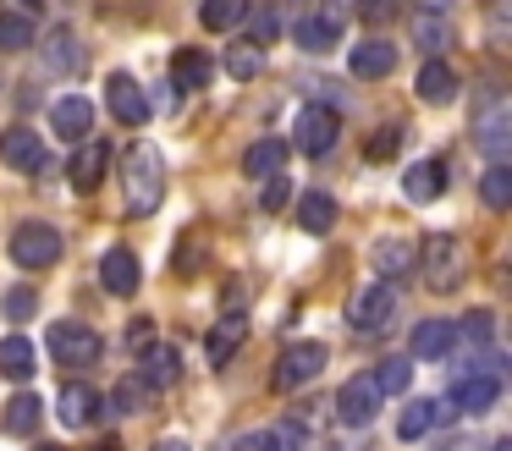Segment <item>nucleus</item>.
Segmentation results:
<instances>
[{
  "label": "nucleus",
  "mask_w": 512,
  "mask_h": 451,
  "mask_svg": "<svg viewBox=\"0 0 512 451\" xmlns=\"http://www.w3.org/2000/svg\"><path fill=\"white\" fill-rule=\"evenodd\" d=\"M28 44H34L28 17H0V50H28Z\"/></svg>",
  "instance_id": "40"
},
{
  "label": "nucleus",
  "mask_w": 512,
  "mask_h": 451,
  "mask_svg": "<svg viewBox=\"0 0 512 451\" xmlns=\"http://www.w3.org/2000/svg\"><path fill=\"white\" fill-rule=\"evenodd\" d=\"M100 281H105V292H111V297H133L138 281H144V275H138V253L133 248H111L100 259Z\"/></svg>",
  "instance_id": "15"
},
{
  "label": "nucleus",
  "mask_w": 512,
  "mask_h": 451,
  "mask_svg": "<svg viewBox=\"0 0 512 451\" xmlns=\"http://www.w3.org/2000/svg\"><path fill=\"white\" fill-rule=\"evenodd\" d=\"M413 39H419V50H446V44H452V28H446L441 17H419L413 22Z\"/></svg>",
  "instance_id": "38"
},
{
  "label": "nucleus",
  "mask_w": 512,
  "mask_h": 451,
  "mask_svg": "<svg viewBox=\"0 0 512 451\" xmlns=\"http://www.w3.org/2000/svg\"><path fill=\"white\" fill-rule=\"evenodd\" d=\"M45 66L50 72H83V44H78V33L72 28H56L45 39Z\"/></svg>",
  "instance_id": "26"
},
{
  "label": "nucleus",
  "mask_w": 512,
  "mask_h": 451,
  "mask_svg": "<svg viewBox=\"0 0 512 451\" xmlns=\"http://www.w3.org/2000/svg\"><path fill=\"white\" fill-rule=\"evenodd\" d=\"M105 165H111V143L83 138L78 149H72V160H67V182L78 187V193H94V187L105 182Z\"/></svg>",
  "instance_id": "7"
},
{
  "label": "nucleus",
  "mask_w": 512,
  "mask_h": 451,
  "mask_svg": "<svg viewBox=\"0 0 512 451\" xmlns=\"http://www.w3.org/2000/svg\"><path fill=\"white\" fill-rule=\"evenodd\" d=\"M402 193H408L413 204H435V198L446 193V165H441V160L408 165V176H402Z\"/></svg>",
  "instance_id": "19"
},
{
  "label": "nucleus",
  "mask_w": 512,
  "mask_h": 451,
  "mask_svg": "<svg viewBox=\"0 0 512 451\" xmlns=\"http://www.w3.org/2000/svg\"><path fill=\"white\" fill-rule=\"evenodd\" d=\"M441 418H446V407L430 402V396H424V402H408V407H402V418H397V435L402 440H424Z\"/></svg>",
  "instance_id": "27"
},
{
  "label": "nucleus",
  "mask_w": 512,
  "mask_h": 451,
  "mask_svg": "<svg viewBox=\"0 0 512 451\" xmlns=\"http://www.w3.org/2000/svg\"><path fill=\"white\" fill-rule=\"evenodd\" d=\"M474 143L490 165H507L512 154V105L507 94H479L474 105Z\"/></svg>",
  "instance_id": "3"
},
{
  "label": "nucleus",
  "mask_w": 512,
  "mask_h": 451,
  "mask_svg": "<svg viewBox=\"0 0 512 451\" xmlns=\"http://www.w3.org/2000/svg\"><path fill=\"white\" fill-rule=\"evenodd\" d=\"M320 369H325V347H320V341H292V347L281 352V363H276V385H281V391H298V385H309Z\"/></svg>",
  "instance_id": "6"
},
{
  "label": "nucleus",
  "mask_w": 512,
  "mask_h": 451,
  "mask_svg": "<svg viewBox=\"0 0 512 451\" xmlns=\"http://www.w3.org/2000/svg\"><path fill=\"white\" fill-rule=\"evenodd\" d=\"M39 418H45V402H39L34 391H17L12 402H6V413H0V424L12 429V435H34Z\"/></svg>",
  "instance_id": "28"
},
{
  "label": "nucleus",
  "mask_w": 512,
  "mask_h": 451,
  "mask_svg": "<svg viewBox=\"0 0 512 451\" xmlns=\"http://www.w3.org/2000/svg\"><path fill=\"white\" fill-rule=\"evenodd\" d=\"M298 226L314 231V237H320V231H331L336 226V198L331 193H303L298 198Z\"/></svg>",
  "instance_id": "30"
},
{
  "label": "nucleus",
  "mask_w": 512,
  "mask_h": 451,
  "mask_svg": "<svg viewBox=\"0 0 512 451\" xmlns=\"http://www.w3.org/2000/svg\"><path fill=\"white\" fill-rule=\"evenodd\" d=\"M452 402H457V413H468V418L490 413V407L501 402V374H496V369H474V374H463V380L452 385Z\"/></svg>",
  "instance_id": "9"
},
{
  "label": "nucleus",
  "mask_w": 512,
  "mask_h": 451,
  "mask_svg": "<svg viewBox=\"0 0 512 451\" xmlns=\"http://www.w3.org/2000/svg\"><path fill=\"white\" fill-rule=\"evenodd\" d=\"M259 204H265V209H281V204H287V182H270V187H265V198H259Z\"/></svg>",
  "instance_id": "46"
},
{
  "label": "nucleus",
  "mask_w": 512,
  "mask_h": 451,
  "mask_svg": "<svg viewBox=\"0 0 512 451\" xmlns=\"http://www.w3.org/2000/svg\"><path fill=\"white\" fill-rule=\"evenodd\" d=\"M358 17H364L369 28H380V22L397 17V0H358Z\"/></svg>",
  "instance_id": "43"
},
{
  "label": "nucleus",
  "mask_w": 512,
  "mask_h": 451,
  "mask_svg": "<svg viewBox=\"0 0 512 451\" xmlns=\"http://www.w3.org/2000/svg\"><path fill=\"white\" fill-rule=\"evenodd\" d=\"M336 132H342V121H336L331 105H309L298 116V127H292V143H298L303 154H325L336 143Z\"/></svg>",
  "instance_id": "12"
},
{
  "label": "nucleus",
  "mask_w": 512,
  "mask_h": 451,
  "mask_svg": "<svg viewBox=\"0 0 512 451\" xmlns=\"http://www.w3.org/2000/svg\"><path fill=\"white\" fill-rule=\"evenodd\" d=\"M226 72H232L237 83H248V77H259V50H254V44H237V50L226 55Z\"/></svg>",
  "instance_id": "41"
},
{
  "label": "nucleus",
  "mask_w": 512,
  "mask_h": 451,
  "mask_svg": "<svg viewBox=\"0 0 512 451\" xmlns=\"http://www.w3.org/2000/svg\"><path fill=\"white\" fill-rule=\"evenodd\" d=\"M149 396H155V385H149L144 374H127V380H116L111 402L122 407V413H144V407H149Z\"/></svg>",
  "instance_id": "34"
},
{
  "label": "nucleus",
  "mask_w": 512,
  "mask_h": 451,
  "mask_svg": "<svg viewBox=\"0 0 512 451\" xmlns=\"http://www.w3.org/2000/svg\"><path fill=\"white\" fill-rule=\"evenodd\" d=\"M243 22H248V44H254V50H265V44L281 33V22H276V11H270V6H248Z\"/></svg>",
  "instance_id": "36"
},
{
  "label": "nucleus",
  "mask_w": 512,
  "mask_h": 451,
  "mask_svg": "<svg viewBox=\"0 0 512 451\" xmlns=\"http://www.w3.org/2000/svg\"><path fill=\"white\" fill-rule=\"evenodd\" d=\"M177 374H182L177 347H171V341H155V347L144 352V380H149V385H171Z\"/></svg>",
  "instance_id": "31"
},
{
  "label": "nucleus",
  "mask_w": 512,
  "mask_h": 451,
  "mask_svg": "<svg viewBox=\"0 0 512 451\" xmlns=\"http://www.w3.org/2000/svg\"><path fill=\"white\" fill-rule=\"evenodd\" d=\"M292 39H298L303 50H336V39H342V17H303L298 28H292Z\"/></svg>",
  "instance_id": "29"
},
{
  "label": "nucleus",
  "mask_w": 512,
  "mask_h": 451,
  "mask_svg": "<svg viewBox=\"0 0 512 451\" xmlns=\"http://www.w3.org/2000/svg\"><path fill=\"white\" fill-rule=\"evenodd\" d=\"M105 105H111V116L122 121V127H144L149 110H155L144 99V88H138L127 72H111V83H105Z\"/></svg>",
  "instance_id": "10"
},
{
  "label": "nucleus",
  "mask_w": 512,
  "mask_h": 451,
  "mask_svg": "<svg viewBox=\"0 0 512 451\" xmlns=\"http://www.w3.org/2000/svg\"><path fill=\"white\" fill-rule=\"evenodd\" d=\"M391 314H397V292H391L386 281H375V286H364V292L353 297V308H347V319H353V330H386L391 325Z\"/></svg>",
  "instance_id": "8"
},
{
  "label": "nucleus",
  "mask_w": 512,
  "mask_h": 451,
  "mask_svg": "<svg viewBox=\"0 0 512 451\" xmlns=\"http://www.w3.org/2000/svg\"><path fill=\"white\" fill-rule=\"evenodd\" d=\"M413 94H419L424 105H452V99H457V72L441 61V55H430V61L419 66V83H413Z\"/></svg>",
  "instance_id": "17"
},
{
  "label": "nucleus",
  "mask_w": 512,
  "mask_h": 451,
  "mask_svg": "<svg viewBox=\"0 0 512 451\" xmlns=\"http://www.w3.org/2000/svg\"><path fill=\"white\" fill-rule=\"evenodd\" d=\"M369 380H375L380 396H402V391H408V380H413V358H386Z\"/></svg>",
  "instance_id": "33"
},
{
  "label": "nucleus",
  "mask_w": 512,
  "mask_h": 451,
  "mask_svg": "<svg viewBox=\"0 0 512 451\" xmlns=\"http://www.w3.org/2000/svg\"><path fill=\"white\" fill-rule=\"evenodd\" d=\"M457 336H474V341H490V314H474V319H463V330Z\"/></svg>",
  "instance_id": "44"
},
{
  "label": "nucleus",
  "mask_w": 512,
  "mask_h": 451,
  "mask_svg": "<svg viewBox=\"0 0 512 451\" xmlns=\"http://www.w3.org/2000/svg\"><path fill=\"white\" fill-rule=\"evenodd\" d=\"M397 149H402V132H397V127H380V132H375V138H369V143H364V154H369V160H375V165H386V160H397Z\"/></svg>",
  "instance_id": "39"
},
{
  "label": "nucleus",
  "mask_w": 512,
  "mask_h": 451,
  "mask_svg": "<svg viewBox=\"0 0 512 451\" xmlns=\"http://www.w3.org/2000/svg\"><path fill=\"white\" fill-rule=\"evenodd\" d=\"M100 451H122V446H116V440H100Z\"/></svg>",
  "instance_id": "49"
},
{
  "label": "nucleus",
  "mask_w": 512,
  "mask_h": 451,
  "mask_svg": "<svg viewBox=\"0 0 512 451\" xmlns=\"http://www.w3.org/2000/svg\"><path fill=\"white\" fill-rule=\"evenodd\" d=\"M61 259V231L45 226V220H23L12 231V264L17 270H50Z\"/></svg>",
  "instance_id": "4"
},
{
  "label": "nucleus",
  "mask_w": 512,
  "mask_h": 451,
  "mask_svg": "<svg viewBox=\"0 0 512 451\" xmlns=\"http://www.w3.org/2000/svg\"><path fill=\"white\" fill-rule=\"evenodd\" d=\"M287 154H292L287 138H259V143H248L243 171H248V176H276L281 165H287Z\"/></svg>",
  "instance_id": "25"
},
{
  "label": "nucleus",
  "mask_w": 512,
  "mask_h": 451,
  "mask_svg": "<svg viewBox=\"0 0 512 451\" xmlns=\"http://www.w3.org/2000/svg\"><path fill=\"white\" fill-rule=\"evenodd\" d=\"M457 347V325H446V319H424V325H413V358H452Z\"/></svg>",
  "instance_id": "20"
},
{
  "label": "nucleus",
  "mask_w": 512,
  "mask_h": 451,
  "mask_svg": "<svg viewBox=\"0 0 512 451\" xmlns=\"http://www.w3.org/2000/svg\"><path fill=\"white\" fill-rule=\"evenodd\" d=\"M490 451H512V440H490Z\"/></svg>",
  "instance_id": "48"
},
{
  "label": "nucleus",
  "mask_w": 512,
  "mask_h": 451,
  "mask_svg": "<svg viewBox=\"0 0 512 451\" xmlns=\"http://www.w3.org/2000/svg\"><path fill=\"white\" fill-rule=\"evenodd\" d=\"M243 17H248V0H204V6H199V22H204L210 33L237 28Z\"/></svg>",
  "instance_id": "32"
},
{
  "label": "nucleus",
  "mask_w": 512,
  "mask_h": 451,
  "mask_svg": "<svg viewBox=\"0 0 512 451\" xmlns=\"http://www.w3.org/2000/svg\"><path fill=\"white\" fill-rule=\"evenodd\" d=\"M34 308H39L34 286H12V292H6V314H12V319H28Z\"/></svg>",
  "instance_id": "42"
},
{
  "label": "nucleus",
  "mask_w": 512,
  "mask_h": 451,
  "mask_svg": "<svg viewBox=\"0 0 512 451\" xmlns=\"http://www.w3.org/2000/svg\"><path fill=\"white\" fill-rule=\"evenodd\" d=\"M50 127H56L61 138H89V127H94V105H89L83 94L56 99V110H50Z\"/></svg>",
  "instance_id": "21"
},
{
  "label": "nucleus",
  "mask_w": 512,
  "mask_h": 451,
  "mask_svg": "<svg viewBox=\"0 0 512 451\" xmlns=\"http://www.w3.org/2000/svg\"><path fill=\"white\" fill-rule=\"evenodd\" d=\"M50 352H56L67 369H89L105 358V341L89 325H50Z\"/></svg>",
  "instance_id": "5"
},
{
  "label": "nucleus",
  "mask_w": 512,
  "mask_h": 451,
  "mask_svg": "<svg viewBox=\"0 0 512 451\" xmlns=\"http://www.w3.org/2000/svg\"><path fill=\"white\" fill-rule=\"evenodd\" d=\"M243 341H248V314H221L204 336V352H210V363H232Z\"/></svg>",
  "instance_id": "16"
},
{
  "label": "nucleus",
  "mask_w": 512,
  "mask_h": 451,
  "mask_svg": "<svg viewBox=\"0 0 512 451\" xmlns=\"http://www.w3.org/2000/svg\"><path fill=\"white\" fill-rule=\"evenodd\" d=\"M34 369H39V352H34L28 336L0 341V374H6V380H34Z\"/></svg>",
  "instance_id": "23"
},
{
  "label": "nucleus",
  "mask_w": 512,
  "mask_h": 451,
  "mask_svg": "<svg viewBox=\"0 0 512 451\" xmlns=\"http://www.w3.org/2000/svg\"><path fill=\"white\" fill-rule=\"evenodd\" d=\"M155 451H188V446H182V440H160Z\"/></svg>",
  "instance_id": "47"
},
{
  "label": "nucleus",
  "mask_w": 512,
  "mask_h": 451,
  "mask_svg": "<svg viewBox=\"0 0 512 451\" xmlns=\"http://www.w3.org/2000/svg\"><path fill=\"white\" fill-rule=\"evenodd\" d=\"M369 264L380 270V281H397V275L413 270V242H402V237L375 242V248H369Z\"/></svg>",
  "instance_id": "24"
},
{
  "label": "nucleus",
  "mask_w": 512,
  "mask_h": 451,
  "mask_svg": "<svg viewBox=\"0 0 512 451\" xmlns=\"http://www.w3.org/2000/svg\"><path fill=\"white\" fill-rule=\"evenodd\" d=\"M0 160L12 165V171H45V138H39L34 127H12L6 138H0Z\"/></svg>",
  "instance_id": "13"
},
{
  "label": "nucleus",
  "mask_w": 512,
  "mask_h": 451,
  "mask_svg": "<svg viewBox=\"0 0 512 451\" xmlns=\"http://www.w3.org/2000/svg\"><path fill=\"white\" fill-rule=\"evenodd\" d=\"M232 451H270V435H265V429H254V435H237Z\"/></svg>",
  "instance_id": "45"
},
{
  "label": "nucleus",
  "mask_w": 512,
  "mask_h": 451,
  "mask_svg": "<svg viewBox=\"0 0 512 451\" xmlns=\"http://www.w3.org/2000/svg\"><path fill=\"white\" fill-rule=\"evenodd\" d=\"M166 198V160L155 143H133L122 160V204L127 215H155Z\"/></svg>",
  "instance_id": "1"
},
{
  "label": "nucleus",
  "mask_w": 512,
  "mask_h": 451,
  "mask_svg": "<svg viewBox=\"0 0 512 451\" xmlns=\"http://www.w3.org/2000/svg\"><path fill=\"white\" fill-rule=\"evenodd\" d=\"M34 451H67V446H34Z\"/></svg>",
  "instance_id": "51"
},
{
  "label": "nucleus",
  "mask_w": 512,
  "mask_h": 451,
  "mask_svg": "<svg viewBox=\"0 0 512 451\" xmlns=\"http://www.w3.org/2000/svg\"><path fill=\"white\" fill-rule=\"evenodd\" d=\"M270 451H309V429H303L298 418H281V424L270 429Z\"/></svg>",
  "instance_id": "37"
},
{
  "label": "nucleus",
  "mask_w": 512,
  "mask_h": 451,
  "mask_svg": "<svg viewBox=\"0 0 512 451\" xmlns=\"http://www.w3.org/2000/svg\"><path fill=\"white\" fill-rule=\"evenodd\" d=\"M23 6H28V11H39V6H45V0H23Z\"/></svg>",
  "instance_id": "50"
},
{
  "label": "nucleus",
  "mask_w": 512,
  "mask_h": 451,
  "mask_svg": "<svg viewBox=\"0 0 512 451\" xmlns=\"http://www.w3.org/2000/svg\"><path fill=\"white\" fill-rule=\"evenodd\" d=\"M61 424L67 429H83V424H94V418H100V391H94V385H83V380H72L67 391H61Z\"/></svg>",
  "instance_id": "18"
},
{
  "label": "nucleus",
  "mask_w": 512,
  "mask_h": 451,
  "mask_svg": "<svg viewBox=\"0 0 512 451\" xmlns=\"http://www.w3.org/2000/svg\"><path fill=\"white\" fill-rule=\"evenodd\" d=\"M479 198H485L490 209H507L512 204V171H507V165H490L485 182H479Z\"/></svg>",
  "instance_id": "35"
},
{
  "label": "nucleus",
  "mask_w": 512,
  "mask_h": 451,
  "mask_svg": "<svg viewBox=\"0 0 512 451\" xmlns=\"http://www.w3.org/2000/svg\"><path fill=\"white\" fill-rule=\"evenodd\" d=\"M375 413H380V391H375V380H369V374H353V380H347L342 391H336V418H342V424H353V429H364Z\"/></svg>",
  "instance_id": "11"
},
{
  "label": "nucleus",
  "mask_w": 512,
  "mask_h": 451,
  "mask_svg": "<svg viewBox=\"0 0 512 451\" xmlns=\"http://www.w3.org/2000/svg\"><path fill=\"white\" fill-rule=\"evenodd\" d=\"M413 270L424 275V286L430 292H457L468 275V248L463 237H452V231H435V237H424V248H413Z\"/></svg>",
  "instance_id": "2"
},
{
  "label": "nucleus",
  "mask_w": 512,
  "mask_h": 451,
  "mask_svg": "<svg viewBox=\"0 0 512 451\" xmlns=\"http://www.w3.org/2000/svg\"><path fill=\"white\" fill-rule=\"evenodd\" d=\"M347 66H353V77H364V83L391 77V72H397V44H391V39H358L353 55H347Z\"/></svg>",
  "instance_id": "14"
},
{
  "label": "nucleus",
  "mask_w": 512,
  "mask_h": 451,
  "mask_svg": "<svg viewBox=\"0 0 512 451\" xmlns=\"http://www.w3.org/2000/svg\"><path fill=\"white\" fill-rule=\"evenodd\" d=\"M171 77H177L182 94H204L215 77V61L204 50H177V61H171Z\"/></svg>",
  "instance_id": "22"
}]
</instances>
